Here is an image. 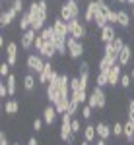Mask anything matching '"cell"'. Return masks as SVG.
Returning a JSON list of instances; mask_svg holds the SVG:
<instances>
[{
	"label": "cell",
	"mask_w": 134,
	"mask_h": 145,
	"mask_svg": "<svg viewBox=\"0 0 134 145\" xmlns=\"http://www.w3.org/2000/svg\"><path fill=\"white\" fill-rule=\"evenodd\" d=\"M29 16H31V29H35L37 33H41L45 27V22H47V16H49V4L47 0H33L29 4Z\"/></svg>",
	"instance_id": "1"
},
{
	"label": "cell",
	"mask_w": 134,
	"mask_h": 145,
	"mask_svg": "<svg viewBox=\"0 0 134 145\" xmlns=\"http://www.w3.org/2000/svg\"><path fill=\"white\" fill-rule=\"evenodd\" d=\"M88 105L91 108H103L107 105V95H105L103 87L93 85V89H91V93H89V97H88Z\"/></svg>",
	"instance_id": "2"
},
{
	"label": "cell",
	"mask_w": 134,
	"mask_h": 145,
	"mask_svg": "<svg viewBox=\"0 0 134 145\" xmlns=\"http://www.w3.org/2000/svg\"><path fill=\"white\" fill-rule=\"evenodd\" d=\"M68 31H70V37L76 39V41H84L88 37V29H86L84 23L80 22V18H74V20L68 22Z\"/></svg>",
	"instance_id": "3"
},
{
	"label": "cell",
	"mask_w": 134,
	"mask_h": 145,
	"mask_svg": "<svg viewBox=\"0 0 134 145\" xmlns=\"http://www.w3.org/2000/svg\"><path fill=\"white\" fill-rule=\"evenodd\" d=\"M25 68H27V72L29 74H41L45 68V60L41 54H35V52H31V54L27 56V60H25Z\"/></svg>",
	"instance_id": "4"
},
{
	"label": "cell",
	"mask_w": 134,
	"mask_h": 145,
	"mask_svg": "<svg viewBox=\"0 0 134 145\" xmlns=\"http://www.w3.org/2000/svg\"><path fill=\"white\" fill-rule=\"evenodd\" d=\"M66 48H68V56L70 58H82L84 52H86V46H84V41H76V39H72V37H68L66 39Z\"/></svg>",
	"instance_id": "5"
},
{
	"label": "cell",
	"mask_w": 134,
	"mask_h": 145,
	"mask_svg": "<svg viewBox=\"0 0 134 145\" xmlns=\"http://www.w3.org/2000/svg\"><path fill=\"white\" fill-rule=\"evenodd\" d=\"M51 25H53V29H55L56 37H64V39H68V37H70V31H68V23L64 22L62 18H55Z\"/></svg>",
	"instance_id": "6"
},
{
	"label": "cell",
	"mask_w": 134,
	"mask_h": 145,
	"mask_svg": "<svg viewBox=\"0 0 134 145\" xmlns=\"http://www.w3.org/2000/svg\"><path fill=\"white\" fill-rule=\"evenodd\" d=\"M35 39H37V31H35V29H27V31H23V33H22V41H20L22 48H23V50H29V48L35 45Z\"/></svg>",
	"instance_id": "7"
},
{
	"label": "cell",
	"mask_w": 134,
	"mask_h": 145,
	"mask_svg": "<svg viewBox=\"0 0 134 145\" xmlns=\"http://www.w3.org/2000/svg\"><path fill=\"white\" fill-rule=\"evenodd\" d=\"M117 37H119V35H117V31H115V25H105V27L101 29V35H99V39H101V43H103V45L113 43Z\"/></svg>",
	"instance_id": "8"
},
{
	"label": "cell",
	"mask_w": 134,
	"mask_h": 145,
	"mask_svg": "<svg viewBox=\"0 0 134 145\" xmlns=\"http://www.w3.org/2000/svg\"><path fill=\"white\" fill-rule=\"evenodd\" d=\"M53 72H55V66H53V62H51V60H47V62H45L43 72L37 76V81H39V83H43V85H49V78L53 76Z\"/></svg>",
	"instance_id": "9"
},
{
	"label": "cell",
	"mask_w": 134,
	"mask_h": 145,
	"mask_svg": "<svg viewBox=\"0 0 134 145\" xmlns=\"http://www.w3.org/2000/svg\"><path fill=\"white\" fill-rule=\"evenodd\" d=\"M95 14H97V0H89L88 6H86V12H84V22L86 23H93Z\"/></svg>",
	"instance_id": "10"
},
{
	"label": "cell",
	"mask_w": 134,
	"mask_h": 145,
	"mask_svg": "<svg viewBox=\"0 0 134 145\" xmlns=\"http://www.w3.org/2000/svg\"><path fill=\"white\" fill-rule=\"evenodd\" d=\"M121 78H123V66L121 64H115L111 68V72H109V85L115 87V85H119L121 83Z\"/></svg>",
	"instance_id": "11"
},
{
	"label": "cell",
	"mask_w": 134,
	"mask_h": 145,
	"mask_svg": "<svg viewBox=\"0 0 134 145\" xmlns=\"http://www.w3.org/2000/svg\"><path fill=\"white\" fill-rule=\"evenodd\" d=\"M95 132H97V137H99V139H105V141H107L113 135V128L107 126L105 122H97L95 124Z\"/></svg>",
	"instance_id": "12"
},
{
	"label": "cell",
	"mask_w": 134,
	"mask_h": 145,
	"mask_svg": "<svg viewBox=\"0 0 134 145\" xmlns=\"http://www.w3.org/2000/svg\"><path fill=\"white\" fill-rule=\"evenodd\" d=\"M6 62L10 64V66H16V62H18V45L16 43H8L6 45Z\"/></svg>",
	"instance_id": "13"
},
{
	"label": "cell",
	"mask_w": 134,
	"mask_h": 145,
	"mask_svg": "<svg viewBox=\"0 0 134 145\" xmlns=\"http://www.w3.org/2000/svg\"><path fill=\"white\" fill-rule=\"evenodd\" d=\"M47 99L51 105H56V101L60 99V91H58V83H49L47 85Z\"/></svg>",
	"instance_id": "14"
},
{
	"label": "cell",
	"mask_w": 134,
	"mask_h": 145,
	"mask_svg": "<svg viewBox=\"0 0 134 145\" xmlns=\"http://www.w3.org/2000/svg\"><path fill=\"white\" fill-rule=\"evenodd\" d=\"M56 108H55V105H49L47 108L43 110V120H45V124H49V126H53L55 124V120H56Z\"/></svg>",
	"instance_id": "15"
},
{
	"label": "cell",
	"mask_w": 134,
	"mask_h": 145,
	"mask_svg": "<svg viewBox=\"0 0 134 145\" xmlns=\"http://www.w3.org/2000/svg\"><path fill=\"white\" fill-rule=\"evenodd\" d=\"M93 23H95L99 29H103L105 25H109V22H107V14H105V10H103V6H99V4H97V14H95Z\"/></svg>",
	"instance_id": "16"
},
{
	"label": "cell",
	"mask_w": 134,
	"mask_h": 145,
	"mask_svg": "<svg viewBox=\"0 0 134 145\" xmlns=\"http://www.w3.org/2000/svg\"><path fill=\"white\" fill-rule=\"evenodd\" d=\"M16 16H18V14L12 10V8L4 10L2 14H0V25H2V27H8V25H10V23L16 20Z\"/></svg>",
	"instance_id": "17"
},
{
	"label": "cell",
	"mask_w": 134,
	"mask_h": 145,
	"mask_svg": "<svg viewBox=\"0 0 134 145\" xmlns=\"http://www.w3.org/2000/svg\"><path fill=\"white\" fill-rule=\"evenodd\" d=\"M130 58H132V46H130V45H124V48L121 50V54H119V64H121L123 68L128 66Z\"/></svg>",
	"instance_id": "18"
},
{
	"label": "cell",
	"mask_w": 134,
	"mask_h": 145,
	"mask_svg": "<svg viewBox=\"0 0 134 145\" xmlns=\"http://www.w3.org/2000/svg\"><path fill=\"white\" fill-rule=\"evenodd\" d=\"M39 54L43 56V58H47V60H53L58 52H56V46H55V43H45V46H43V50L39 52Z\"/></svg>",
	"instance_id": "19"
},
{
	"label": "cell",
	"mask_w": 134,
	"mask_h": 145,
	"mask_svg": "<svg viewBox=\"0 0 134 145\" xmlns=\"http://www.w3.org/2000/svg\"><path fill=\"white\" fill-rule=\"evenodd\" d=\"M84 141H88V143H91V141H95L97 139V132H95V124H88L86 128H84Z\"/></svg>",
	"instance_id": "20"
},
{
	"label": "cell",
	"mask_w": 134,
	"mask_h": 145,
	"mask_svg": "<svg viewBox=\"0 0 134 145\" xmlns=\"http://www.w3.org/2000/svg\"><path fill=\"white\" fill-rule=\"evenodd\" d=\"M68 106H70V99H68V97H60V99L56 101V105H55L56 112H58L60 116H62V114H66Z\"/></svg>",
	"instance_id": "21"
},
{
	"label": "cell",
	"mask_w": 134,
	"mask_h": 145,
	"mask_svg": "<svg viewBox=\"0 0 134 145\" xmlns=\"http://www.w3.org/2000/svg\"><path fill=\"white\" fill-rule=\"evenodd\" d=\"M41 37H43V41L45 43H55V37H56V33H55V29H53V25H47L43 31H41Z\"/></svg>",
	"instance_id": "22"
},
{
	"label": "cell",
	"mask_w": 134,
	"mask_h": 145,
	"mask_svg": "<svg viewBox=\"0 0 134 145\" xmlns=\"http://www.w3.org/2000/svg\"><path fill=\"white\" fill-rule=\"evenodd\" d=\"M18 110H20V105H18L16 99H8L4 103V112L6 114H18Z\"/></svg>",
	"instance_id": "23"
},
{
	"label": "cell",
	"mask_w": 134,
	"mask_h": 145,
	"mask_svg": "<svg viewBox=\"0 0 134 145\" xmlns=\"http://www.w3.org/2000/svg\"><path fill=\"white\" fill-rule=\"evenodd\" d=\"M70 124H72V120H70V122H62V124H60V132H58V135H60L62 141H68V137L72 135V128H70Z\"/></svg>",
	"instance_id": "24"
},
{
	"label": "cell",
	"mask_w": 134,
	"mask_h": 145,
	"mask_svg": "<svg viewBox=\"0 0 134 145\" xmlns=\"http://www.w3.org/2000/svg\"><path fill=\"white\" fill-rule=\"evenodd\" d=\"M20 29L22 31H27V29H31V16H29V12H23L22 16H20Z\"/></svg>",
	"instance_id": "25"
},
{
	"label": "cell",
	"mask_w": 134,
	"mask_h": 145,
	"mask_svg": "<svg viewBox=\"0 0 134 145\" xmlns=\"http://www.w3.org/2000/svg\"><path fill=\"white\" fill-rule=\"evenodd\" d=\"M39 81H35V76L33 74H27L25 78H23V89L27 91V93H31L35 89V85H37Z\"/></svg>",
	"instance_id": "26"
},
{
	"label": "cell",
	"mask_w": 134,
	"mask_h": 145,
	"mask_svg": "<svg viewBox=\"0 0 134 145\" xmlns=\"http://www.w3.org/2000/svg\"><path fill=\"white\" fill-rule=\"evenodd\" d=\"M88 91H74V93H70V99L76 101L78 105H84V103H88Z\"/></svg>",
	"instance_id": "27"
},
{
	"label": "cell",
	"mask_w": 134,
	"mask_h": 145,
	"mask_svg": "<svg viewBox=\"0 0 134 145\" xmlns=\"http://www.w3.org/2000/svg\"><path fill=\"white\" fill-rule=\"evenodd\" d=\"M124 137H126L128 143H134V124L130 120L124 122Z\"/></svg>",
	"instance_id": "28"
},
{
	"label": "cell",
	"mask_w": 134,
	"mask_h": 145,
	"mask_svg": "<svg viewBox=\"0 0 134 145\" xmlns=\"http://www.w3.org/2000/svg\"><path fill=\"white\" fill-rule=\"evenodd\" d=\"M128 25H130V16H128L124 10H119V27L128 29Z\"/></svg>",
	"instance_id": "29"
},
{
	"label": "cell",
	"mask_w": 134,
	"mask_h": 145,
	"mask_svg": "<svg viewBox=\"0 0 134 145\" xmlns=\"http://www.w3.org/2000/svg\"><path fill=\"white\" fill-rule=\"evenodd\" d=\"M95 85H99V87H107V85H109V74L97 72V78H95Z\"/></svg>",
	"instance_id": "30"
},
{
	"label": "cell",
	"mask_w": 134,
	"mask_h": 145,
	"mask_svg": "<svg viewBox=\"0 0 134 145\" xmlns=\"http://www.w3.org/2000/svg\"><path fill=\"white\" fill-rule=\"evenodd\" d=\"M6 85H8V93H10V97H14L16 95V76H8L6 78Z\"/></svg>",
	"instance_id": "31"
},
{
	"label": "cell",
	"mask_w": 134,
	"mask_h": 145,
	"mask_svg": "<svg viewBox=\"0 0 134 145\" xmlns=\"http://www.w3.org/2000/svg\"><path fill=\"white\" fill-rule=\"evenodd\" d=\"M132 81H134V79H132V76H130V74H123V78H121V83H119V85H121L123 89H128Z\"/></svg>",
	"instance_id": "32"
},
{
	"label": "cell",
	"mask_w": 134,
	"mask_h": 145,
	"mask_svg": "<svg viewBox=\"0 0 134 145\" xmlns=\"http://www.w3.org/2000/svg\"><path fill=\"white\" fill-rule=\"evenodd\" d=\"M113 135H115V137L124 135V124H121V122H115V124H113Z\"/></svg>",
	"instance_id": "33"
},
{
	"label": "cell",
	"mask_w": 134,
	"mask_h": 145,
	"mask_svg": "<svg viewBox=\"0 0 134 145\" xmlns=\"http://www.w3.org/2000/svg\"><path fill=\"white\" fill-rule=\"evenodd\" d=\"M74 91H84L82 83H80V78H70V93H74Z\"/></svg>",
	"instance_id": "34"
},
{
	"label": "cell",
	"mask_w": 134,
	"mask_h": 145,
	"mask_svg": "<svg viewBox=\"0 0 134 145\" xmlns=\"http://www.w3.org/2000/svg\"><path fill=\"white\" fill-rule=\"evenodd\" d=\"M70 128H72V134H82L84 130H82V122H80L78 118H72V124H70Z\"/></svg>",
	"instance_id": "35"
},
{
	"label": "cell",
	"mask_w": 134,
	"mask_h": 145,
	"mask_svg": "<svg viewBox=\"0 0 134 145\" xmlns=\"http://www.w3.org/2000/svg\"><path fill=\"white\" fill-rule=\"evenodd\" d=\"M78 108H80V105L78 103H76V101H72L70 99V106H68V114H70V116H72V118H76V114H78Z\"/></svg>",
	"instance_id": "36"
},
{
	"label": "cell",
	"mask_w": 134,
	"mask_h": 145,
	"mask_svg": "<svg viewBox=\"0 0 134 145\" xmlns=\"http://www.w3.org/2000/svg\"><path fill=\"white\" fill-rule=\"evenodd\" d=\"M10 8L16 12V14H20V16H22V14H23V0H14Z\"/></svg>",
	"instance_id": "37"
},
{
	"label": "cell",
	"mask_w": 134,
	"mask_h": 145,
	"mask_svg": "<svg viewBox=\"0 0 134 145\" xmlns=\"http://www.w3.org/2000/svg\"><path fill=\"white\" fill-rule=\"evenodd\" d=\"M91 110H93V108L86 103V105L82 106V118H84V120H89V118H91Z\"/></svg>",
	"instance_id": "38"
},
{
	"label": "cell",
	"mask_w": 134,
	"mask_h": 145,
	"mask_svg": "<svg viewBox=\"0 0 134 145\" xmlns=\"http://www.w3.org/2000/svg\"><path fill=\"white\" fill-rule=\"evenodd\" d=\"M10 64H8V62H2V64H0V76H2V78H8V76H10Z\"/></svg>",
	"instance_id": "39"
},
{
	"label": "cell",
	"mask_w": 134,
	"mask_h": 145,
	"mask_svg": "<svg viewBox=\"0 0 134 145\" xmlns=\"http://www.w3.org/2000/svg\"><path fill=\"white\" fill-rule=\"evenodd\" d=\"M35 50H37V54H39V52H41V50H43V46H45V41H43V37H41V35H37V39H35Z\"/></svg>",
	"instance_id": "40"
},
{
	"label": "cell",
	"mask_w": 134,
	"mask_h": 145,
	"mask_svg": "<svg viewBox=\"0 0 134 145\" xmlns=\"http://www.w3.org/2000/svg\"><path fill=\"white\" fill-rule=\"evenodd\" d=\"M6 97H10V93H8V85L2 81L0 83V99H6Z\"/></svg>",
	"instance_id": "41"
},
{
	"label": "cell",
	"mask_w": 134,
	"mask_h": 145,
	"mask_svg": "<svg viewBox=\"0 0 134 145\" xmlns=\"http://www.w3.org/2000/svg\"><path fill=\"white\" fill-rule=\"evenodd\" d=\"M43 124H45V120H43V118H35V120H33V130H35V132H41Z\"/></svg>",
	"instance_id": "42"
},
{
	"label": "cell",
	"mask_w": 134,
	"mask_h": 145,
	"mask_svg": "<svg viewBox=\"0 0 134 145\" xmlns=\"http://www.w3.org/2000/svg\"><path fill=\"white\" fill-rule=\"evenodd\" d=\"M128 120H134V99L128 103Z\"/></svg>",
	"instance_id": "43"
},
{
	"label": "cell",
	"mask_w": 134,
	"mask_h": 145,
	"mask_svg": "<svg viewBox=\"0 0 134 145\" xmlns=\"http://www.w3.org/2000/svg\"><path fill=\"white\" fill-rule=\"evenodd\" d=\"M0 145H12L10 141H8V135L4 134V132H0Z\"/></svg>",
	"instance_id": "44"
},
{
	"label": "cell",
	"mask_w": 134,
	"mask_h": 145,
	"mask_svg": "<svg viewBox=\"0 0 134 145\" xmlns=\"http://www.w3.org/2000/svg\"><path fill=\"white\" fill-rule=\"evenodd\" d=\"M66 143H68V145H74V143H76V134H72V135H70Z\"/></svg>",
	"instance_id": "45"
},
{
	"label": "cell",
	"mask_w": 134,
	"mask_h": 145,
	"mask_svg": "<svg viewBox=\"0 0 134 145\" xmlns=\"http://www.w3.org/2000/svg\"><path fill=\"white\" fill-rule=\"evenodd\" d=\"M27 145H39V141H37L35 137H29V141H27Z\"/></svg>",
	"instance_id": "46"
},
{
	"label": "cell",
	"mask_w": 134,
	"mask_h": 145,
	"mask_svg": "<svg viewBox=\"0 0 134 145\" xmlns=\"http://www.w3.org/2000/svg\"><path fill=\"white\" fill-rule=\"evenodd\" d=\"M95 145H107V143H105V139H97V143H95Z\"/></svg>",
	"instance_id": "47"
},
{
	"label": "cell",
	"mask_w": 134,
	"mask_h": 145,
	"mask_svg": "<svg viewBox=\"0 0 134 145\" xmlns=\"http://www.w3.org/2000/svg\"><path fill=\"white\" fill-rule=\"evenodd\" d=\"M117 2H119V4H126V0H117Z\"/></svg>",
	"instance_id": "48"
},
{
	"label": "cell",
	"mask_w": 134,
	"mask_h": 145,
	"mask_svg": "<svg viewBox=\"0 0 134 145\" xmlns=\"http://www.w3.org/2000/svg\"><path fill=\"white\" fill-rule=\"evenodd\" d=\"M126 2H128V4H132V6H134V0H126Z\"/></svg>",
	"instance_id": "49"
},
{
	"label": "cell",
	"mask_w": 134,
	"mask_h": 145,
	"mask_svg": "<svg viewBox=\"0 0 134 145\" xmlns=\"http://www.w3.org/2000/svg\"><path fill=\"white\" fill-rule=\"evenodd\" d=\"M80 145H89V143H88V141H82V143H80Z\"/></svg>",
	"instance_id": "50"
},
{
	"label": "cell",
	"mask_w": 134,
	"mask_h": 145,
	"mask_svg": "<svg viewBox=\"0 0 134 145\" xmlns=\"http://www.w3.org/2000/svg\"><path fill=\"white\" fill-rule=\"evenodd\" d=\"M130 76H132V79H134V68H132V72H130Z\"/></svg>",
	"instance_id": "51"
},
{
	"label": "cell",
	"mask_w": 134,
	"mask_h": 145,
	"mask_svg": "<svg viewBox=\"0 0 134 145\" xmlns=\"http://www.w3.org/2000/svg\"><path fill=\"white\" fill-rule=\"evenodd\" d=\"M132 18H134V6H132Z\"/></svg>",
	"instance_id": "52"
},
{
	"label": "cell",
	"mask_w": 134,
	"mask_h": 145,
	"mask_svg": "<svg viewBox=\"0 0 134 145\" xmlns=\"http://www.w3.org/2000/svg\"><path fill=\"white\" fill-rule=\"evenodd\" d=\"M12 145H20V143H12Z\"/></svg>",
	"instance_id": "53"
},
{
	"label": "cell",
	"mask_w": 134,
	"mask_h": 145,
	"mask_svg": "<svg viewBox=\"0 0 134 145\" xmlns=\"http://www.w3.org/2000/svg\"><path fill=\"white\" fill-rule=\"evenodd\" d=\"M132 31H134V27H132Z\"/></svg>",
	"instance_id": "54"
}]
</instances>
